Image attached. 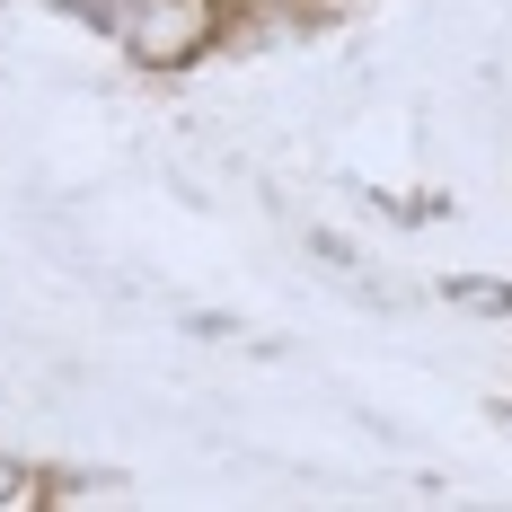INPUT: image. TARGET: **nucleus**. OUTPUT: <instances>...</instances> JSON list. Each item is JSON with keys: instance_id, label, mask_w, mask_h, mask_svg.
<instances>
[{"instance_id": "obj_1", "label": "nucleus", "mask_w": 512, "mask_h": 512, "mask_svg": "<svg viewBox=\"0 0 512 512\" xmlns=\"http://www.w3.org/2000/svg\"><path fill=\"white\" fill-rule=\"evenodd\" d=\"M230 45H239V0H133L115 62L133 80H195Z\"/></svg>"}, {"instance_id": "obj_2", "label": "nucleus", "mask_w": 512, "mask_h": 512, "mask_svg": "<svg viewBox=\"0 0 512 512\" xmlns=\"http://www.w3.org/2000/svg\"><path fill=\"white\" fill-rule=\"evenodd\" d=\"M53 504V460L0 442V512H45Z\"/></svg>"}, {"instance_id": "obj_3", "label": "nucleus", "mask_w": 512, "mask_h": 512, "mask_svg": "<svg viewBox=\"0 0 512 512\" xmlns=\"http://www.w3.org/2000/svg\"><path fill=\"white\" fill-rule=\"evenodd\" d=\"M460 318H512V274H442L433 283Z\"/></svg>"}, {"instance_id": "obj_4", "label": "nucleus", "mask_w": 512, "mask_h": 512, "mask_svg": "<svg viewBox=\"0 0 512 512\" xmlns=\"http://www.w3.org/2000/svg\"><path fill=\"white\" fill-rule=\"evenodd\" d=\"M45 9L71 27V36H89V45H115L124 18H133V0H45Z\"/></svg>"}, {"instance_id": "obj_5", "label": "nucleus", "mask_w": 512, "mask_h": 512, "mask_svg": "<svg viewBox=\"0 0 512 512\" xmlns=\"http://www.w3.org/2000/svg\"><path fill=\"white\" fill-rule=\"evenodd\" d=\"M309 18H336V9H371V0H301Z\"/></svg>"}, {"instance_id": "obj_6", "label": "nucleus", "mask_w": 512, "mask_h": 512, "mask_svg": "<svg viewBox=\"0 0 512 512\" xmlns=\"http://www.w3.org/2000/svg\"><path fill=\"white\" fill-rule=\"evenodd\" d=\"M0 9H9V0H0Z\"/></svg>"}]
</instances>
